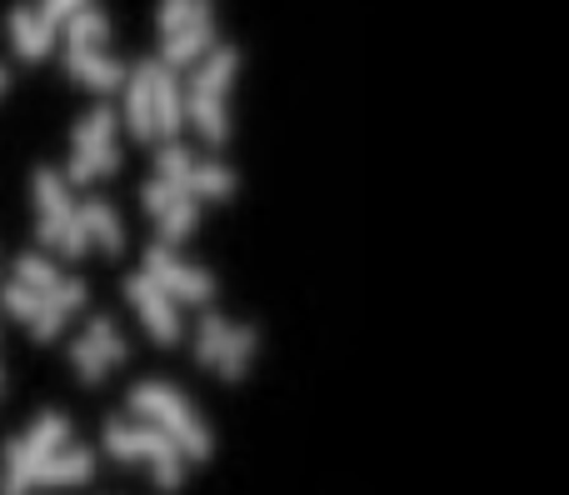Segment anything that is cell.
Here are the masks:
<instances>
[{
  "instance_id": "cell-1",
  "label": "cell",
  "mask_w": 569,
  "mask_h": 495,
  "mask_svg": "<svg viewBox=\"0 0 569 495\" xmlns=\"http://www.w3.org/2000/svg\"><path fill=\"white\" fill-rule=\"evenodd\" d=\"M240 70V50L236 46H216L200 66H190L186 90V120H196V130L206 136V146H226L230 140V116H226V96L236 86Z\"/></svg>"
},
{
  "instance_id": "cell-2",
  "label": "cell",
  "mask_w": 569,
  "mask_h": 495,
  "mask_svg": "<svg viewBox=\"0 0 569 495\" xmlns=\"http://www.w3.org/2000/svg\"><path fill=\"white\" fill-rule=\"evenodd\" d=\"M130 410H136V420H150L156 430H166L186 461L216 456V436H210V426L196 416V406H190L176 386H166V380H140V386L130 390Z\"/></svg>"
},
{
  "instance_id": "cell-3",
  "label": "cell",
  "mask_w": 569,
  "mask_h": 495,
  "mask_svg": "<svg viewBox=\"0 0 569 495\" xmlns=\"http://www.w3.org/2000/svg\"><path fill=\"white\" fill-rule=\"evenodd\" d=\"M106 451L120 466H146L160 491H180V481H186L180 446L150 420H106Z\"/></svg>"
},
{
  "instance_id": "cell-4",
  "label": "cell",
  "mask_w": 569,
  "mask_h": 495,
  "mask_svg": "<svg viewBox=\"0 0 569 495\" xmlns=\"http://www.w3.org/2000/svg\"><path fill=\"white\" fill-rule=\"evenodd\" d=\"M120 170V150H116V110L96 106L86 120L76 126V140H70V166L60 170L66 186H90L100 176H116Z\"/></svg>"
},
{
  "instance_id": "cell-5",
  "label": "cell",
  "mask_w": 569,
  "mask_h": 495,
  "mask_svg": "<svg viewBox=\"0 0 569 495\" xmlns=\"http://www.w3.org/2000/svg\"><path fill=\"white\" fill-rule=\"evenodd\" d=\"M146 270L150 280H156L160 290H166L170 300H186V306H210L216 300V276L210 270H200V266H190V260H180L176 256V246H160V240H150L146 246Z\"/></svg>"
},
{
  "instance_id": "cell-6",
  "label": "cell",
  "mask_w": 569,
  "mask_h": 495,
  "mask_svg": "<svg viewBox=\"0 0 569 495\" xmlns=\"http://www.w3.org/2000/svg\"><path fill=\"white\" fill-rule=\"evenodd\" d=\"M30 190H36V210H40V226H36V240L46 250H60L70 236V226H76V196H70L66 176L50 166H36V180H30Z\"/></svg>"
},
{
  "instance_id": "cell-7",
  "label": "cell",
  "mask_w": 569,
  "mask_h": 495,
  "mask_svg": "<svg viewBox=\"0 0 569 495\" xmlns=\"http://www.w3.org/2000/svg\"><path fill=\"white\" fill-rule=\"evenodd\" d=\"M120 360H126V340H120V330L110 316H96L86 326V336L70 346V366H76V376L86 380V386H100L106 370H116Z\"/></svg>"
},
{
  "instance_id": "cell-8",
  "label": "cell",
  "mask_w": 569,
  "mask_h": 495,
  "mask_svg": "<svg viewBox=\"0 0 569 495\" xmlns=\"http://www.w3.org/2000/svg\"><path fill=\"white\" fill-rule=\"evenodd\" d=\"M126 300L136 306V316H140V326L150 330V340H160V346H176V340H180V310H176V300H170L166 290H160L156 280L146 276V270L126 276Z\"/></svg>"
},
{
  "instance_id": "cell-9",
  "label": "cell",
  "mask_w": 569,
  "mask_h": 495,
  "mask_svg": "<svg viewBox=\"0 0 569 495\" xmlns=\"http://www.w3.org/2000/svg\"><path fill=\"white\" fill-rule=\"evenodd\" d=\"M156 66L160 60H136L126 70V86H120L126 90V126L140 146L156 140Z\"/></svg>"
},
{
  "instance_id": "cell-10",
  "label": "cell",
  "mask_w": 569,
  "mask_h": 495,
  "mask_svg": "<svg viewBox=\"0 0 569 495\" xmlns=\"http://www.w3.org/2000/svg\"><path fill=\"white\" fill-rule=\"evenodd\" d=\"M66 70L86 90H96V96H110V90L126 86V66L110 50H96V46H66Z\"/></svg>"
},
{
  "instance_id": "cell-11",
  "label": "cell",
  "mask_w": 569,
  "mask_h": 495,
  "mask_svg": "<svg viewBox=\"0 0 569 495\" xmlns=\"http://www.w3.org/2000/svg\"><path fill=\"white\" fill-rule=\"evenodd\" d=\"M90 476H96V451H86V446H76V440H66L56 456H46V461L36 466V491L86 486Z\"/></svg>"
},
{
  "instance_id": "cell-12",
  "label": "cell",
  "mask_w": 569,
  "mask_h": 495,
  "mask_svg": "<svg viewBox=\"0 0 569 495\" xmlns=\"http://www.w3.org/2000/svg\"><path fill=\"white\" fill-rule=\"evenodd\" d=\"M80 306H86V286H80V280H60L56 290H46V296H40V310H36V320H30V336H36V340H56L60 326H66Z\"/></svg>"
},
{
  "instance_id": "cell-13",
  "label": "cell",
  "mask_w": 569,
  "mask_h": 495,
  "mask_svg": "<svg viewBox=\"0 0 569 495\" xmlns=\"http://www.w3.org/2000/svg\"><path fill=\"white\" fill-rule=\"evenodd\" d=\"M56 40H60V30L50 26L40 10H30V6H20V10H10V46H16V56L20 60H46L50 50H56Z\"/></svg>"
},
{
  "instance_id": "cell-14",
  "label": "cell",
  "mask_w": 569,
  "mask_h": 495,
  "mask_svg": "<svg viewBox=\"0 0 569 495\" xmlns=\"http://www.w3.org/2000/svg\"><path fill=\"white\" fill-rule=\"evenodd\" d=\"M216 50V20H196V26L176 30V36H166V50H160V66L166 70H190L200 66V60Z\"/></svg>"
},
{
  "instance_id": "cell-15",
  "label": "cell",
  "mask_w": 569,
  "mask_h": 495,
  "mask_svg": "<svg viewBox=\"0 0 569 495\" xmlns=\"http://www.w3.org/2000/svg\"><path fill=\"white\" fill-rule=\"evenodd\" d=\"M180 126H186V90H180V76L156 66V136L180 140Z\"/></svg>"
},
{
  "instance_id": "cell-16",
  "label": "cell",
  "mask_w": 569,
  "mask_h": 495,
  "mask_svg": "<svg viewBox=\"0 0 569 495\" xmlns=\"http://www.w3.org/2000/svg\"><path fill=\"white\" fill-rule=\"evenodd\" d=\"M80 226H86L90 246L120 256V246H126V226L116 220V206H110V200H86V206H80Z\"/></svg>"
},
{
  "instance_id": "cell-17",
  "label": "cell",
  "mask_w": 569,
  "mask_h": 495,
  "mask_svg": "<svg viewBox=\"0 0 569 495\" xmlns=\"http://www.w3.org/2000/svg\"><path fill=\"white\" fill-rule=\"evenodd\" d=\"M260 350V330L256 326H230V336H226V350H220V360H216V370L226 380H246L250 376V356Z\"/></svg>"
},
{
  "instance_id": "cell-18",
  "label": "cell",
  "mask_w": 569,
  "mask_h": 495,
  "mask_svg": "<svg viewBox=\"0 0 569 495\" xmlns=\"http://www.w3.org/2000/svg\"><path fill=\"white\" fill-rule=\"evenodd\" d=\"M196 220H200L196 196H186V190H180V196L156 216V226H160V246H180V240H186L190 230H196Z\"/></svg>"
},
{
  "instance_id": "cell-19",
  "label": "cell",
  "mask_w": 569,
  "mask_h": 495,
  "mask_svg": "<svg viewBox=\"0 0 569 495\" xmlns=\"http://www.w3.org/2000/svg\"><path fill=\"white\" fill-rule=\"evenodd\" d=\"M196 20H216V0H160L156 6L160 36H176V30L196 26Z\"/></svg>"
},
{
  "instance_id": "cell-20",
  "label": "cell",
  "mask_w": 569,
  "mask_h": 495,
  "mask_svg": "<svg viewBox=\"0 0 569 495\" xmlns=\"http://www.w3.org/2000/svg\"><path fill=\"white\" fill-rule=\"evenodd\" d=\"M186 190L190 196H206V200H226L230 190H236V170H226V166H216V160H196L190 166V176H186Z\"/></svg>"
},
{
  "instance_id": "cell-21",
  "label": "cell",
  "mask_w": 569,
  "mask_h": 495,
  "mask_svg": "<svg viewBox=\"0 0 569 495\" xmlns=\"http://www.w3.org/2000/svg\"><path fill=\"white\" fill-rule=\"evenodd\" d=\"M60 30H66V46H96V50H106L110 16H106V10H96V6H86V10H76V16H70Z\"/></svg>"
},
{
  "instance_id": "cell-22",
  "label": "cell",
  "mask_w": 569,
  "mask_h": 495,
  "mask_svg": "<svg viewBox=\"0 0 569 495\" xmlns=\"http://www.w3.org/2000/svg\"><path fill=\"white\" fill-rule=\"evenodd\" d=\"M20 440H26V446L36 451L40 461H46V456H56V451H60V446H66V440H70V420L60 416V410H46V416H40L36 426H30V430H26V436H20Z\"/></svg>"
},
{
  "instance_id": "cell-23",
  "label": "cell",
  "mask_w": 569,
  "mask_h": 495,
  "mask_svg": "<svg viewBox=\"0 0 569 495\" xmlns=\"http://www.w3.org/2000/svg\"><path fill=\"white\" fill-rule=\"evenodd\" d=\"M230 326H236V320L216 316V310H206V316H200V326H196V360H200V366H210V370H216L220 350H226Z\"/></svg>"
},
{
  "instance_id": "cell-24",
  "label": "cell",
  "mask_w": 569,
  "mask_h": 495,
  "mask_svg": "<svg viewBox=\"0 0 569 495\" xmlns=\"http://www.w3.org/2000/svg\"><path fill=\"white\" fill-rule=\"evenodd\" d=\"M16 280H20V286H30V290H40V296H46V290H56L66 276H60V270L50 266L46 256H36V250H26V256L16 260Z\"/></svg>"
},
{
  "instance_id": "cell-25",
  "label": "cell",
  "mask_w": 569,
  "mask_h": 495,
  "mask_svg": "<svg viewBox=\"0 0 569 495\" xmlns=\"http://www.w3.org/2000/svg\"><path fill=\"white\" fill-rule=\"evenodd\" d=\"M0 306H6V316H16L20 326H30V320H36V310H40V290L10 280V286H0Z\"/></svg>"
},
{
  "instance_id": "cell-26",
  "label": "cell",
  "mask_w": 569,
  "mask_h": 495,
  "mask_svg": "<svg viewBox=\"0 0 569 495\" xmlns=\"http://www.w3.org/2000/svg\"><path fill=\"white\" fill-rule=\"evenodd\" d=\"M86 6H90V0H46V6H40V16H46L50 26L60 30L70 16H76V10H86Z\"/></svg>"
},
{
  "instance_id": "cell-27",
  "label": "cell",
  "mask_w": 569,
  "mask_h": 495,
  "mask_svg": "<svg viewBox=\"0 0 569 495\" xmlns=\"http://www.w3.org/2000/svg\"><path fill=\"white\" fill-rule=\"evenodd\" d=\"M6 90H10V70L0 66V96H6Z\"/></svg>"
},
{
  "instance_id": "cell-28",
  "label": "cell",
  "mask_w": 569,
  "mask_h": 495,
  "mask_svg": "<svg viewBox=\"0 0 569 495\" xmlns=\"http://www.w3.org/2000/svg\"><path fill=\"white\" fill-rule=\"evenodd\" d=\"M0 386H6V380H0Z\"/></svg>"
}]
</instances>
